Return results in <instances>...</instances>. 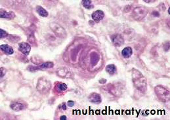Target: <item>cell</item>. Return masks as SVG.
I'll return each instance as SVG.
<instances>
[{
  "label": "cell",
  "instance_id": "1",
  "mask_svg": "<svg viewBox=\"0 0 170 120\" xmlns=\"http://www.w3.org/2000/svg\"><path fill=\"white\" fill-rule=\"evenodd\" d=\"M132 76H133L134 86L139 91H141V92H145L147 89V80L143 76V74L139 70L133 69Z\"/></svg>",
  "mask_w": 170,
  "mask_h": 120
},
{
  "label": "cell",
  "instance_id": "2",
  "mask_svg": "<svg viewBox=\"0 0 170 120\" xmlns=\"http://www.w3.org/2000/svg\"><path fill=\"white\" fill-rule=\"evenodd\" d=\"M155 93L161 101L166 102L169 100V91L162 86H156L154 89Z\"/></svg>",
  "mask_w": 170,
  "mask_h": 120
},
{
  "label": "cell",
  "instance_id": "3",
  "mask_svg": "<svg viewBox=\"0 0 170 120\" xmlns=\"http://www.w3.org/2000/svg\"><path fill=\"white\" fill-rule=\"evenodd\" d=\"M51 87V85L49 81L46 80L45 78L39 79L37 84V91H39L41 93H47V91L50 90Z\"/></svg>",
  "mask_w": 170,
  "mask_h": 120
},
{
  "label": "cell",
  "instance_id": "4",
  "mask_svg": "<svg viewBox=\"0 0 170 120\" xmlns=\"http://www.w3.org/2000/svg\"><path fill=\"white\" fill-rule=\"evenodd\" d=\"M50 28H51L53 32H54L57 36L61 38H65L67 36V32L65 28H63L61 25L57 23H51L50 25Z\"/></svg>",
  "mask_w": 170,
  "mask_h": 120
},
{
  "label": "cell",
  "instance_id": "5",
  "mask_svg": "<svg viewBox=\"0 0 170 120\" xmlns=\"http://www.w3.org/2000/svg\"><path fill=\"white\" fill-rule=\"evenodd\" d=\"M147 10L145 7H137L135 8L133 11V17L136 20L140 21L141 19H144L147 16Z\"/></svg>",
  "mask_w": 170,
  "mask_h": 120
},
{
  "label": "cell",
  "instance_id": "6",
  "mask_svg": "<svg viewBox=\"0 0 170 120\" xmlns=\"http://www.w3.org/2000/svg\"><path fill=\"white\" fill-rule=\"evenodd\" d=\"M54 63L52 62H45L41 63L37 66H30L28 68V69L29 70L30 72H34L36 71L37 70H43V69H48V68H51L53 67Z\"/></svg>",
  "mask_w": 170,
  "mask_h": 120
},
{
  "label": "cell",
  "instance_id": "7",
  "mask_svg": "<svg viewBox=\"0 0 170 120\" xmlns=\"http://www.w3.org/2000/svg\"><path fill=\"white\" fill-rule=\"evenodd\" d=\"M18 49L20 52H21L24 55L28 56L30 53L31 45L29 43L26 42H22L19 44Z\"/></svg>",
  "mask_w": 170,
  "mask_h": 120
},
{
  "label": "cell",
  "instance_id": "8",
  "mask_svg": "<svg viewBox=\"0 0 170 120\" xmlns=\"http://www.w3.org/2000/svg\"><path fill=\"white\" fill-rule=\"evenodd\" d=\"M111 40L116 47H120L124 43V40L120 34H113L111 36Z\"/></svg>",
  "mask_w": 170,
  "mask_h": 120
},
{
  "label": "cell",
  "instance_id": "9",
  "mask_svg": "<svg viewBox=\"0 0 170 120\" xmlns=\"http://www.w3.org/2000/svg\"><path fill=\"white\" fill-rule=\"evenodd\" d=\"M105 17V13L103 11L101 10H97L96 11L93 13L91 15V18L95 23H98L101 21Z\"/></svg>",
  "mask_w": 170,
  "mask_h": 120
},
{
  "label": "cell",
  "instance_id": "10",
  "mask_svg": "<svg viewBox=\"0 0 170 120\" xmlns=\"http://www.w3.org/2000/svg\"><path fill=\"white\" fill-rule=\"evenodd\" d=\"M88 99H89L90 102L94 104H99L102 102V99H101V96L95 93L90 94L88 97Z\"/></svg>",
  "mask_w": 170,
  "mask_h": 120
},
{
  "label": "cell",
  "instance_id": "11",
  "mask_svg": "<svg viewBox=\"0 0 170 120\" xmlns=\"http://www.w3.org/2000/svg\"><path fill=\"white\" fill-rule=\"evenodd\" d=\"M1 19H13L15 17V14L14 12L13 11H6L3 9H1Z\"/></svg>",
  "mask_w": 170,
  "mask_h": 120
},
{
  "label": "cell",
  "instance_id": "12",
  "mask_svg": "<svg viewBox=\"0 0 170 120\" xmlns=\"http://www.w3.org/2000/svg\"><path fill=\"white\" fill-rule=\"evenodd\" d=\"M0 49H1L2 52H3L5 54H7V55H11V54H13L14 53V50H13V47L9 46V45H7V44L1 45Z\"/></svg>",
  "mask_w": 170,
  "mask_h": 120
},
{
  "label": "cell",
  "instance_id": "13",
  "mask_svg": "<svg viewBox=\"0 0 170 120\" xmlns=\"http://www.w3.org/2000/svg\"><path fill=\"white\" fill-rule=\"evenodd\" d=\"M132 54H133V49L130 47H125L121 51V55L125 58H129L130 56H131Z\"/></svg>",
  "mask_w": 170,
  "mask_h": 120
},
{
  "label": "cell",
  "instance_id": "14",
  "mask_svg": "<svg viewBox=\"0 0 170 120\" xmlns=\"http://www.w3.org/2000/svg\"><path fill=\"white\" fill-rule=\"evenodd\" d=\"M10 107L12 110H15V111H17V112H18V111L23 110L24 108V106L23 104L20 103V102H11V105H10Z\"/></svg>",
  "mask_w": 170,
  "mask_h": 120
},
{
  "label": "cell",
  "instance_id": "15",
  "mask_svg": "<svg viewBox=\"0 0 170 120\" xmlns=\"http://www.w3.org/2000/svg\"><path fill=\"white\" fill-rule=\"evenodd\" d=\"M106 71L110 76H113L117 72V68L114 64H109L106 67Z\"/></svg>",
  "mask_w": 170,
  "mask_h": 120
},
{
  "label": "cell",
  "instance_id": "16",
  "mask_svg": "<svg viewBox=\"0 0 170 120\" xmlns=\"http://www.w3.org/2000/svg\"><path fill=\"white\" fill-rule=\"evenodd\" d=\"M36 12L38 13L39 15H40L41 17H47L48 16V12L46 11L45 9L43 8L41 6H37L36 8Z\"/></svg>",
  "mask_w": 170,
  "mask_h": 120
},
{
  "label": "cell",
  "instance_id": "17",
  "mask_svg": "<svg viewBox=\"0 0 170 120\" xmlns=\"http://www.w3.org/2000/svg\"><path fill=\"white\" fill-rule=\"evenodd\" d=\"M81 3H82L83 7L85 9H93L94 7L92 1H89V0H83V1H81Z\"/></svg>",
  "mask_w": 170,
  "mask_h": 120
},
{
  "label": "cell",
  "instance_id": "18",
  "mask_svg": "<svg viewBox=\"0 0 170 120\" xmlns=\"http://www.w3.org/2000/svg\"><path fill=\"white\" fill-rule=\"evenodd\" d=\"M99 60V56L95 53H93L91 56V63L93 65H95Z\"/></svg>",
  "mask_w": 170,
  "mask_h": 120
},
{
  "label": "cell",
  "instance_id": "19",
  "mask_svg": "<svg viewBox=\"0 0 170 120\" xmlns=\"http://www.w3.org/2000/svg\"><path fill=\"white\" fill-rule=\"evenodd\" d=\"M57 89L61 91H65L67 89V86L65 84L61 83V84H59L58 86H57Z\"/></svg>",
  "mask_w": 170,
  "mask_h": 120
},
{
  "label": "cell",
  "instance_id": "20",
  "mask_svg": "<svg viewBox=\"0 0 170 120\" xmlns=\"http://www.w3.org/2000/svg\"><path fill=\"white\" fill-rule=\"evenodd\" d=\"M7 36H8L7 32L1 28V29H0V38H1V39L5 38Z\"/></svg>",
  "mask_w": 170,
  "mask_h": 120
},
{
  "label": "cell",
  "instance_id": "21",
  "mask_svg": "<svg viewBox=\"0 0 170 120\" xmlns=\"http://www.w3.org/2000/svg\"><path fill=\"white\" fill-rule=\"evenodd\" d=\"M0 70H1V74H0V76H1V78H3V76L5 75V74L7 72L6 70L4 68H1Z\"/></svg>",
  "mask_w": 170,
  "mask_h": 120
},
{
  "label": "cell",
  "instance_id": "22",
  "mask_svg": "<svg viewBox=\"0 0 170 120\" xmlns=\"http://www.w3.org/2000/svg\"><path fill=\"white\" fill-rule=\"evenodd\" d=\"M67 104H68V106H69V107H73V106H74L75 103H74V101H72V100H69V101L68 102Z\"/></svg>",
  "mask_w": 170,
  "mask_h": 120
},
{
  "label": "cell",
  "instance_id": "23",
  "mask_svg": "<svg viewBox=\"0 0 170 120\" xmlns=\"http://www.w3.org/2000/svg\"><path fill=\"white\" fill-rule=\"evenodd\" d=\"M61 108L63 109V110H67V104H66V103H65V102H63V103L61 104Z\"/></svg>",
  "mask_w": 170,
  "mask_h": 120
},
{
  "label": "cell",
  "instance_id": "24",
  "mask_svg": "<svg viewBox=\"0 0 170 120\" xmlns=\"http://www.w3.org/2000/svg\"><path fill=\"white\" fill-rule=\"evenodd\" d=\"M152 15H153L154 17H160V14H159V13L157 12V11L152 12Z\"/></svg>",
  "mask_w": 170,
  "mask_h": 120
},
{
  "label": "cell",
  "instance_id": "25",
  "mask_svg": "<svg viewBox=\"0 0 170 120\" xmlns=\"http://www.w3.org/2000/svg\"><path fill=\"white\" fill-rule=\"evenodd\" d=\"M67 119V117L66 115H62V116L60 117V119L61 120H66Z\"/></svg>",
  "mask_w": 170,
  "mask_h": 120
},
{
  "label": "cell",
  "instance_id": "26",
  "mask_svg": "<svg viewBox=\"0 0 170 120\" xmlns=\"http://www.w3.org/2000/svg\"><path fill=\"white\" fill-rule=\"evenodd\" d=\"M106 82H107V80H105V79L99 80V83H100V84H105Z\"/></svg>",
  "mask_w": 170,
  "mask_h": 120
},
{
  "label": "cell",
  "instance_id": "27",
  "mask_svg": "<svg viewBox=\"0 0 170 120\" xmlns=\"http://www.w3.org/2000/svg\"><path fill=\"white\" fill-rule=\"evenodd\" d=\"M168 13H169V14L170 13V9H168Z\"/></svg>",
  "mask_w": 170,
  "mask_h": 120
}]
</instances>
